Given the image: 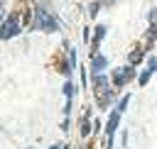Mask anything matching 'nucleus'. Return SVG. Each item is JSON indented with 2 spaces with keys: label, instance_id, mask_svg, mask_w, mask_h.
Wrapping results in <instances>:
<instances>
[{
  "label": "nucleus",
  "instance_id": "obj_1",
  "mask_svg": "<svg viewBox=\"0 0 157 149\" xmlns=\"http://www.w3.org/2000/svg\"><path fill=\"white\" fill-rule=\"evenodd\" d=\"M59 20H56V15L44 5V2H39L37 5V10H34V22H32V29H39V32H47V34H52V32H59Z\"/></svg>",
  "mask_w": 157,
  "mask_h": 149
},
{
  "label": "nucleus",
  "instance_id": "obj_2",
  "mask_svg": "<svg viewBox=\"0 0 157 149\" xmlns=\"http://www.w3.org/2000/svg\"><path fill=\"white\" fill-rule=\"evenodd\" d=\"M130 81H135V66L125 64V66H115V68L110 71V83H113L115 90L123 88V85L130 83Z\"/></svg>",
  "mask_w": 157,
  "mask_h": 149
},
{
  "label": "nucleus",
  "instance_id": "obj_3",
  "mask_svg": "<svg viewBox=\"0 0 157 149\" xmlns=\"http://www.w3.org/2000/svg\"><path fill=\"white\" fill-rule=\"evenodd\" d=\"M22 32V22H20V12H12V15H7L5 17V22L0 24V39H12V37H17Z\"/></svg>",
  "mask_w": 157,
  "mask_h": 149
},
{
  "label": "nucleus",
  "instance_id": "obj_4",
  "mask_svg": "<svg viewBox=\"0 0 157 149\" xmlns=\"http://www.w3.org/2000/svg\"><path fill=\"white\" fill-rule=\"evenodd\" d=\"M120 115H123V112H120L118 107H113V112H110V117H108V125H105V149L113 147V139H115V129H118Z\"/></svg>",
  "mask_w": 157,
  "mask_h": 149
},
{
  "label": "nucleus",
  "instance_id": "obj_5",
  "mask_svg": "<svg viewBox=\"0 0 157 149\" xmlns=\"http://www.w3.org/2000/svg\"><path fill=\"white\" fill-rule=\"evenodd\" d=\"M91 83H93V90H96V95L98 93H103V90H108L113 83L108 81V76L105 73H91Z\"/></svg>",
  "mask_w": 157,
  "mask_h": 149
},
{
  "label": "nucleus",
  "instance_id": "obj_6",
  "mask_svg": "<svg viewBox=\"0 0 157 149\" xmlns=\"http://www.w3.org/2000/svg\"><path fill=\"white\" fill-rule=\"evenodd\" d=\"M105 32H108V27L105 24H96V29H93V37H91V46H93V54H98L96 49L101 46V42L105 39Z\"/></svg>",
  "mask_w": 157,
  "mask_h": 149
},
{
  "label": "nucleus",
  "instance_id": "obj_7",
  "mask_svg": "<svg viewBox=\"0 0 157 149\" xmlns=\"http://www.w3.org/2000/svg\"><path fill=\"white\" fill-rule=\"evenodd\" d=\"M108 68V59L103 54H93L91 56V73H103Z\"/></svg>",
  "mask_w": 157,
  "mask_h": 149
},
{
  "label": "nucleus",
  "instance_id": "obj_8",
  "mask_svg": "<svg viewBox=\"0 0 157 149\" xmlns=\"http://www.w3.org/2000/svg\"><path fill=\"white\" fill-rule=\"evenodd\" d=\"M145 51H147L145 46H137V49H132V51H130V56H128V64H130V66H137V64L145 59Z\"/></svg>",
  "mask_w": 157,
  "mask_h": 149
},
{
  "label": "nucleus",
  "instance_id": "obj_9",
  "mask_svg": "<svg viewBox=\"0 0 157 149\" xmlns=\"http://www.w3.org/2000/svg\"><path fill=\"white\" fill-rule=\"evenodd\" d=\"M155 42H157V22L147 27V39H145V49H152V46H155Z\"/></svg>",
  "mask_w": 157,
  "mask_h": 149
},
{
  "label": "nucleus",
  "instance_id": "obj_10",
  "mask_svg": "<svg viewBox=\"0 0 157 149\" xmlns=\"http://www.w3.org/2000/svg\"><path fill=\"white\" fill-rule=\"evenodd\" d=\"M56 68H59V73H61V76H66V78L74 73V68H71L69 59H61V56H59V61H56Z\"/></svg>",
  "mask_w": 157,
  "mask_h": 149
},
{
  "label": "nucleus",
  "instance_id": "obj_11",
  "mask_svg": "<svg viewBox=\"0 0 157 149\" xmlns=\"http://www.w3.org/2000/svg\"><path fill=\"white\" fill-rule=\"evenodd\" d=\"M152 73H155V71L145 68V71H142V73L137 76V85H147V83H150V78H152Z\"/></svg>",
  "mask_w": 157,
  "mask_h": 149
},
{
  "label": "nucleus",
  "instance_id": "obj_12",
  "mask_svg": "<svg viewBox=\"0 0 157 149\" xmlns=\"http://www.w3.org/2000/svg\"><path fill=\"white\" fill-rule=\"evenodd\" d=\"M91 129H93V125L88 122V115H83V120H81V137H88Z\"/></svg>",
  "mask_w": 157,
  "mask_h": 149
},
{
  "label": "nucleus",
  "instance_id": "obj_13",
  "mask_svg": "<svg viewBox=\"0 0 157 149\" xmlns=\"http://www.w3.org/2000/svg\"><path fill=\"white\" fill-rule=\"evenodd\" d=\"M101 5H103V0H93V2L88 5V17H96L98 10H101Z\"/></svg>",
  "mask_w": 157,
  "mask_h": 149
},
{
  "label": "nucleus",
  "instance_id": "obj_14",
  "mask_svg": "<svg viewBox=\"0 0 157 149\" xmlns=\"http://www.w3.org/2000/svg\"><path fill=\"white\" fill-rule=\"evenodd\" d=\"M66 59H69L71 68L76 71V66H78V59H76V49H74V46H69V54H66Z\"/></svg>",
  "mask_w": 157,
  "mask_h": 149
},
{
  "label": "nucleus",
  "instance_id": "obj_15",
  "mask_svg": "<svg viewBox=\"0 0 157 149\" xmlns=\"http://www.w3.org/2000/svg\"><path fill=\"white\" fill-rule=\"evenodd\" d=\"M74 93H76V85H74L71 81H66V83H64V95H66V100H71Z\"/></svg>",
  "mask_w": 157,
  "mask_h": 149
},
{
  "label": "nucleus",
  "instance_id": "obj_16",
  "mask_svg": "<svg viewBox=\"0 0 157 149\" xmlns=\"http://www.w3.org/2000/svg\"><path fill=\"white\" fill-rule=\"evenodd\" d=\"M128 103H130V95H123V98H120V103H118L115 107H118L120 112H125V107H128Z\"/></svg>",
  "mask_w": 157,
  "mask_h": 149
},
{
  "label": "nucleus",
  "instance_id": "obj_17",
  "mask_svg": "<svg viewBox=\"0 0 157 149\" xmlns=\"http://www.w3.org/2000/svg\"><path fill=\"white\" fill-rule=\"evenodd\" d=\"M147 68L150 71H157V56H147Z\"/></svg>",
  "mask_w": 157,
  "mask_h": 149
},
{
  "label": "nucleus",
  "instance_id": "obj_18",
  "mask_svg": "<svg viewBox=\"0 0 157 149\" xmlns=\"http://www.w3.org/2000/svg\"><path fill=\"white\" fill-rule=\"evenodd\" d=\"M147 22H150V24H155V22H157V7H152V10H150V15H147Z\"/></svg>",
  "mask_w": 157,
  "mask_h": 149
},
{
  "label": "nucleus",
  "instance_id": "obj_19",
  "mask_svg": "<svg viewBox=\"0 0 157 149\" xmlns=\"http://www.w3.org/2000/svg\"><path fill=\"white\" fill-rule=\"evenodd\" d=\"M93 132L101 134V120H93Z\"/></svg>",
  "mask_w": 157,
  "mask_h": 149
},
{
  "label": "nucleus",
  "instance_id": "obj_20",
  "mask_svg": "<svg viewBox=\"0 0 157 149\" xmlns=\"http://www.w3.org/2000/svg\"><path fill=\"white\" fill-rule=\"evenodd\" d=\"M49 149H69V144H54V147H49Z\"/></svg>",
  "mask_w": 157,
  "mask_h": 149
}]
</instances>
